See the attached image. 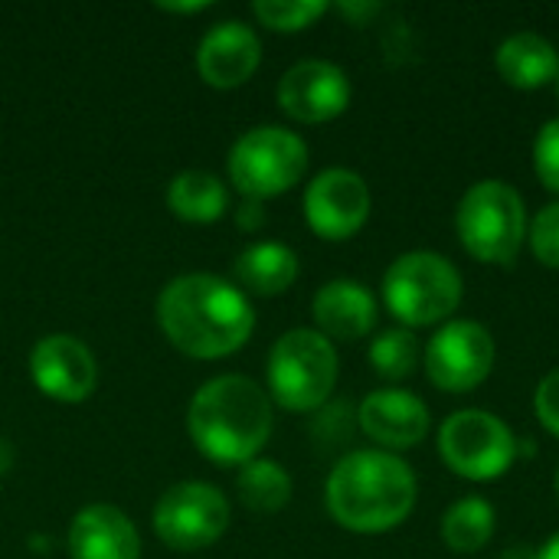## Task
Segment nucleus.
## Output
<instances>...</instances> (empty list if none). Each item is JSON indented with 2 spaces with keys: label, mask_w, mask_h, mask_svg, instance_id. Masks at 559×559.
<instances>
[{
  "label": "nucleus",
  "mask_w": 559,
  "mask_h": 559,
  "mask_svg": "<svg viewBox=\"0 0 559 559\" xmlns=\"http://www.w3.org/2000/svg\"><path fill=\"white\" fill-rule=\"evenodd\" d=\"M540 559H559V534H554V537L540 547Z\"/></svg>",
  "instance_id": "2f4dec72"
},
{
  "label": "nucleus",
  "mask_w": 559,
  "mask_h": 559,
  "mask_svg": "<svg viewBox=\"0 0 559 559\" xmlns=\"http://www.w3.org/2000/svg\"><path fill=\"white\" fill-rule=\"evenodd\" d=\"M187 429L203 459L216 465H246L259 459L272 436V400L249 377H213L193 393Z\"/></svg>",
  "instance_id": "f03ea898"
},
{
  "label": "nucleus",
  "mask_w": 559,
  "mask_h": 559,
  "mask_svg": "<svg viewBox=\"0 0 559 559\" xmlns=\"http://www.w3.org/2000/svg\"><path fill=\"white\" fill-rule=\"evenodd\" d=\"M229 527V501L206 481H180L154 504V534L177 554L213 547Z\"/></svg>",
  "instance_id": "1a4fd4ad"
},
{
  "label": "nucleus",
  "mask_w": 559,
  "mask_h": 559,
  "mask_svg": "<svg viewBox=\"0 0 559 559\" xmlns=\"http://www.w3.org/2000/svg\"><path fill=\"white\" fill-rule=\"evenodd\" d=\"M236 223L242 226V229H259L262 223H265V213H262V203L259 200H246L239 210H236Z\"/></svg>",
  "instance_id": "cd10ccee"
},
{
  "label": "nucleus",
  "mask_w": 559,
  "mask_h": 559,
  "mask_svg": "<svg viewBox=\"0 0 559 559\" xmlns=\"http://www.w3.org/2000/svg\"><path fill=\"white\" fill-rule=\"evenodd\" d=\"M557 501H559V468H557Z\"/></svg>",
  "instance_id": "473e14b6"
},
{
  "label": "nucleus",
  "mask_w": 559,
  "mask_h": 559,
  "mask_svg": "<svg viewBox=\"0 0 559 559\" xmlns=\"http://www.w3.org/2000/svg\"><path fill=\"white\" fill-rule=\"evenodd\" d=\"M439 452L445 465L468 481H495L518 455V439L488 409H459L439 429Z\"/></svg>",
  "instance_id": "6e6552de"
},
{
  "label": "nucleus",
  "mask_w": 559,
  "mask_h": 559,
  "mask_svg": "<svg viewBox=\"0 0 559 559\" xmlns=\"http://www.w3.org/2000/svg\"><path fill=\"white\" fill-rule=\"evenodd\" d=\"M210 3H160V10H167V13H200Z\"/></svg>",
  "instance_id": "c756f323"
},
{
  "label": "nucleus",
  "mask_w": 559,
  "mask_h": 559,
  "mask_svg": "<svg viewBox=\"0 0 559 559\" xmlns=\"http://www.w3.org/2000/svg\"><path fill=\"white\" fill-rule=\"evenodd\" d=\"M308 170V144L282 128L262 124L246 131L229 151V180L246 200H269L292 190Z\"/></svg>",
  "instance_id": "0eeeda50"
},
{
  "label": "nucleus",
  "mask_w": 559,
  "mask_h": 559,
  "mask_svg": "<svg viewBox=\"0 0 559 559\" xmlns=\"http://www.w3.org/2000/svg\"><path fill=\"white\" fill-rule=\"evenodd\" d=\"M416 475L393 452L360 449L344 455L328 478V511L354 534H386L416 508Z\"/></svg>",
  "instance_id": "7ed1b4c3"
},
{
  "label": "nucleus",
  "mask_w": 559,
  "mask_h": 559,
  "mask_svg": "<svg viewBox=\"0 0 559 559\" xmlns=\"http://www.w3.org/2000/svg\"><path fill=\"white\" fill-rule=\"evenodd\" d=\"M534 409H537V419L544 423V429L559 436V367L540 380V386L534 393Z\"/></svg>",
  "instance_id": "bb28decb"
},
{
  "label": "nucleus",
  "mask_w": 559,
  "mask_h": 559,
  "mask_svg": "<svg viewBox=\"0 0 559 559\" xmlns=\"http://www.w3.org/2000/svg\"><path fill=\"white\" fill-rule=\"evenodd\" d=\"M157 324L180 354L219 360L246 347L255 331V311L233 282L193 272L167 282L157 298Z\"/></svg>",
  "instance_id": "f257e3e1"
},
{
  "label": "nucleus",
  "mask_w": 559,
  "mask_h": 559,
  "mask_svg": "<svg viewBox=\"0 0 559 559\" xmlns=\"http://www.w3.org/2000/svg\"><path fill=\"white\" fill-rule=\"evenodd\" d=\"M495 367V337L478 321H449L426 347V377L445 393H468Z\"/></svg>",
  "instance_id": "9d476101"
},
{
  "label": "nucleus",
  "mask_w": 559,
  "mask_h": 559,
  "mask_svg": "<svg viewBox=\"0 0 559 559\" xmlns=\"http://www.w3.org/2000/svg\"><path fill=\"white\" fill-rule=\"evenodd\" d=\"M495 524H498L495 508L485 498L468 495V498L455 501L445 511V518H442V540L455 554H475V550H481L495 537Z\"/></svg>",
  "instance_id": "4be33fe9"
},
{
  "label": "nucleus",
  "mask_w": 559,
  "mask_h": 559,
  "mask_svg": "<svg viewBox=\"0 0 559 559\" xmlns=\"http://www.w3.org/2000/svg\"><path fill=\"white\" fill-rule=\"evenodd\" d=\"M534 170L554 193H559V118L547 121L534 141Z\"/></svg>",
  "instance_id": "a878e982"
},
{
  "label": "nucleus",
  "mask_w": 559,
  "mask_h": 559,
  "mask_svg": "<svg viewBox=\"0 0 559 559\" xmlns=\"http://www.w3.org/2000/svg\"><path fill=\"white\" fill-rule=\"evenodd\" d=\"M527 239H531L534 255H537L544 265L559 269V203H550V206H544V210L537 213V219H534Z\"/></svg>",
  "instance_id": "393cba45"
},
{
  "label": "nucleus",
  "mask_w": 559,
  "mask_h": 559,
  "mask_svg": "<svg viewBox=\"0 0 559 559\" xmlns=\"http://www.w3.org/2000/svg\"><path fill=\"white\" fill-rule=\"evenodd\" d=\"M311 314L328 341H360L377 324V298L354 278H334L314 295Z\"/></svg>",
  "instance_id": "f3484780"
},
{
  "label": "nucleus",
  "mask_w": 559,
  "mask_h": 559,
  "mask_svg": "<svg viewBox=\"0 0 559 559\" xmlns=\"http://www.w3.org/2000/svg\"><path fill=\"white\" fill-rule=\"evenodd\" d=\"M498 72L508 85L540 88L559 75V52L540 33H514L498 46Z\"/></svg>",
  "instance_id": "a211bd4d"
},
{
  "label": "nucleus",
  "mask_w": 559,
  "mask_h": 559,
  "mask_svg": "<svg viewBox=\"0 0 559 559\" xmlns=\"http://www.w3.org/2000/svg\"><path fill=\"white\" fill-rule=\"evenodd\" d=\"M252 13L262 20V26L275 33H298L308 29L318 16L328 13L324 0H255Z\"/></svg>",
  "instance_id": "b1692460"
},
{
  "label": "nucleus",
  "mask_w": 559,
  "mask_h": 559,
  "mask_svg": "<svg viewBox=\"0 0 559 559\" xmlns=\"http://www.w3.org/2000/svg\"><path fill=\"white\" fill-rule=\"evenodd\" d=\"M262 62V43L252 26L239 20L216 23L197 49L200 79L213 88H239L246 85Z\"/></svg>",
  "instance_id": "4468645a"
},
{
  "label": "nucleus",
  "mask_w": 559,
  "mask_h": 559,
  "mask_svg": "<svg viewBox=\"0 0 559 559\" xmlns=\"http://www.w3.org/2000/svg\"><path fill=\"white\" fill-rule=\"evenodd\" d=\"M233 272L242 288L272 298L295 285L298 255L282 242H255L246 252H239V259L233 262Z\"/></svg>",
  "instance_id": "6ab92c4d"
},
{
  "label": "nucleus",
  "mask_w": 559,
  "mask_h": 559,
  "mask_svg": "<svg viewBox=\"0 0 559 559\" xmlns=\"http://www.w3.org/2000/svg\"><path fill=\"white\" fill-rule=\"evenodd\" d=\"M236 495L249 511L275 514L292 501V478L272 459H252L236 475Z\"/></svg>",
  "instance_id": "412c9836"
},
{
  "label": "nucleus",
  "mask_w": 559,
  "mask_h": 559,
  "mask_svg": "<svg viewBox=\"0 0 559 559\" xmlns=\"http://www.w3.org/2000/svg\"><path fill=\"white\" fill-rule=\"evenodd\" d=\"M462 246L488 265H514L527 239V210L521 193L504 180H481L465 190L455 210Z\"/></svg>",
  "instance_id": "20e7f679"
},
{
  "label": "nucleus",
  "mask_w": 559,
  "mask_h": 559,
  "mask_svg": "<svg viewBox=\"0 0 559 559\" xmlns=\"http://www.w3.org/2000/svg\"><path fill=\"white\" fill-rule=\"evenodd\" d=\"M501 559H540V550L537 547H531V544H514V547H508Z\"/></svg>",
  "instance_id": "c85d7f7f"
},
{
  "label": "nucleus",
  "mask_w": 559,
  "mask_h": 559,
  "mask_svg": "<svg viewBox=\"0 0 559 559\" xmlns=\"http://www.w3.org/2000/svg\"><path fill=\"white\" fill-rule=\"evenodd\" d=\"M278 105L288 118L301 124H324L347 111L350 79L341 66L328 59L295 62L278 82Z\"/></svg>",
  "instance_id": "f8f14e48"
},
{
  "label": "nucleus",
  "mask_w": 559,
  "mask_h": 559,
  "mask_svg": "<svg viewBox=\"0 0 559 559\" xmlns=\"http://www.w3.org/2000/svg\"><path fill=\"white\" fill-rule=\"evenodd\" d=\"M72 559H141V537L128 514L111 504H88L69 527Z\"/></svg>",
  "instance_id": "dca6fc26"
},
{
  "label": "nucleus",
  "mask_w": 559,
  "mask_h": 559,
  "mask_svg": "<svg viewBox=\"0 0 559 559\" xmlns=\"http://www.w3.org/2000/svg\"><path fill=\"white\" fill-rule=\"evenodd\" d=\"M370 364L386 380H406L419 367V341L409 328H390L370 344Z\"/></svg>",
  "instance_id": "5701e85b"
},
{
  "label": "nucleus",
  "mask_w": 559,
  "mask_h": 559,
  "mask_svg": "<svg viewBox=\"0 0 559 559\" xmlns=\"http://www.w3.org/2000/svg\"><path fill=\"white\" fill-rule=\"evenodd\" d=\"M557 88H559V75H557Z\"/></svg>",
  "instance_id": "72a5a7b5"
},
{
  "label": "nucleus",
  "mask_w": 559,
  "mask_h": 559,
  "mask_svg": "<svg viewBox=\"0 0 559 559\" xmlns=\"http://www.w3.org/2000/svg\"><path fill=\"white\" fill-rule=\"evenodd\" d=\"M337 386V350L311 328L282 334L269 354V393L288 413L321 409Z\"/></svg>",
  "instance_id": "39448f33"
},
{
  "label": "nucleus",
  "mask_w": 559,
  "mask_h": 559,
  "mask_svg": "<svg viewBox=\"0 0 559 559\" xmlns=\"http://www.w3.org/2000/svg\"><path fill=\"white\" fill-rule=\"evenodd\" d=\"M360 429L383 449H413L429 436V409L409 390H377L360 403Z\"/></svg>",
  "instance_id": "2eb2a0df"
},
{
  "label": "nucleus",
  "mask_w": 559,
  "mask_h": 559,
  "mask_svg": "<svg viewBox=\"0 0 559 559\" xmlns=\"http://www.w3.org/2000/svg\"><path fill=\"white\" fill-rule=\"evenodd\" d=\"M383 301L406 328H429L462 305V275L439 252H406L383 275Z\"/></svg>",
  "instance_id": "423d86ee"
},
{
  "label": "nucleus",
  "mask_w": 559,
  "mask_h": 559,
  "mask_svg": "<svg viewBox=\"0 0 559 559\" xmlns=\"http://www.w3.org/2000/svg\"><path fill=\"white\" fill-rule=\"evenodd\" d=\"M29 377L36 390L56 403H85L95 393L98 367L79 337L49 334L39 337L29 350Z\"/></svg>",
  "instance_id": "ddd939ff"
},
{
  "label": "nucleus",
  "mask_w": 559,
  "mask_h": 559,
  "mask_svg": "<svg viewBox=\"0 0 559 559\" xmlns=\"http://www.w3.org/2000/svg\"><path fill=\"white\" fill-rule=\"evenodd\" d=\"M167 206L177 219L203 226V223H216L226 213L229 193L219 177L206 170H183L167 187Z\"/></svg>",
  "instance_id": "aec40b11"
},
{
  "label": "nucleus",
  "mask_w": 559,
  "mask_h": 559,
  "mask_svg": "<svg viewBox=\"0 0 559 559\" xmlns=\"http://www.w3.org/2000/svg\"><path fill=\"white\" fill-rule=\"evenodd\" d=\"M370 216V187L360 174L347 167L321 170L305 190L308 226L331 242L350 239Z\"/></svg>",
  "instance_id": "9b49d317"
},
{
  "label": "nucleus",
  "mask_w": 559,
  "mask_h": 559,
  "mask_svg": "<svg viewBox=\"0 0 559 559\" xmlns=\"http://www.w3.org/2000/svg\"><path fill=\"white\" fill-rule=\"evenodd\" d=\"M13 468V445L7 439H0V478Z\"/></svg>",
  "instance_id": "7c9ffc66"
}]
</instances>
